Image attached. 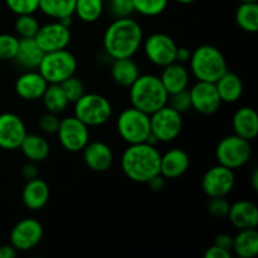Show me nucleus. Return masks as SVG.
Segmentation results:
<instances>
[{
	"label": "nucleus",
	"mask_w": 258,
	"mask_h": 258,
	"mask_svg": "<svg viewBox=\"0 0 258 258\" xmlns=\"http://www.w3.org/2000/svg\"><path fill=\"white\" fill-rule=\"evenodd\" d=\"M40 101L43 102L45 111L57 113V115L64 112L70 105V101H68L64 91L62 90L60 85H55V83H50L47 86Z\"/></svg>",
	"instance_id": "c85d7f7f"
},
{
	"label": "nucleus",
	"mask_w": 258,
	"mask_h": 258,
	"mask_svg": "<svg viewBox=\"0 0 258 258\" xmlns=\"http://www.w3.org/2000/svg\"><path fill=\"white\" fill-rule=\"evenodd\" d=\"M141 75L140 67L135 62L134 58H118L112 59V64L110 68L111 80L118 87L127 88L138 80Z\"/></svg>",
	"instance_id": "b1692460"
},
{
	"label": "nucleus",
	"mask_w": 258,
	"mask_h": 258,
	"mask_svg": "<svg viewBox=\"0 0 258 258\" xmlns=\"http://www.w3.org/2000/svg\"><path fill=\"white\" fill-rule=\"evenodd\" d=\"M27 126L23 118L14 112L0 113V149L5 151L19 150L27 136Z\"/></svg>",
	"instance_id": "dca6fc26"
},
{
	"label": "nucleus",
	"mask_w": 258,
	"mask_h": 258,
	"mask_svg": "<svg viewBox=\"0 0 258 258\" xmlns=\"http://www.w3.org/2000/svg\"><path fill=\"white\" fill-rule=\"evenodd\" d=\"M103 0H76L75 15L86 24L96 23L103 14Z\"/></svg>",
	"instance_id": "2f4dec72"
},
{
	"label": "nucleus",
	"mask_w": 258,
	"mask_h": 258,
	"mask_svg": "<svg viewBox=\"0 0 258 258\" xmlns=\"http://www.w3.org/2000/svg\"><path fill=\"white\" fill-rule=\"evenodd\" d=\"M232 256H233V253L231 251L221 248V247L216 246V244L209 247L206 251V253H204L206 258H232Z\"/></svg>",
	"instance_id": "37998d69"
},
{
	"label": "nucleus",
	"mask_w": 258,
	"mask_h": 258,
	"mask_svg": "<svg viewBox=\"0 0 258 258\" xmlns=\"http://www.w3.org/2000/svg\"><path fill=\"white\" fill-rule=\"evenodd\" d=\"M5 4L15 15L34 14L39 9V0H5Z\"/></svg>",
	"instance_id": "e433bc0d"
},
{
	"label": "nucleus",
	"mask_w": 258,
	"mask_h": 258,
	"mask_svg": "<svg viewBox=\"0 0 258 258\" xmlns=\"http://www.w3.org/2000/svg\"><path fill=\"white\" fill-rule=\"evenodd\" d=\"M60 87L64 91L68 101H70V103H72V105L87 92V91H86L85 83H83L82 80L78 78L76 75H73L72 77L63 81V82L60 83Z\"/></svg>",
	"instance_id": "f704fd0d"
},
{
	"label": "nucleus",
	"mask_w": 258,
	"mask_h": 258,
	"mask_svg": "<svg viewBox=\"0 0 258 258\" xmlns=\"http://www.w3.org/2000/svg\"><path fill=\"white\" fill-rule=\"evenodd\" d=\"M50 198V189L47 181L39 176L27 180L22 190V202L29 211L38 212L44 208Z\"/></svg>",
	"instance_id": "412c9836"
},
{
	"label": "nucleus",
	"mask_w": 258,
	"mask_h": 258,
	"mask_svg": "<svg viewBox=\"0 0 258 258\" xmlns=\"http://www.w3.org/2000/svg\"><path fill=\"white\" fill-rule=\"evenodd\" d=\"M239 3H254V2H258V0H238Z\"/></svg>",
	"instance_id": "603ef678"
},
{
	"label": "nucleus",
	"mask_w": 258,
	"mask_h": 258,
	"mask_svg": "<svg viewBox=\"0 0 258 258\" xmlns=\"http://www.w3.org/2000/svg\"><path fill=\"white\" fill-rule=\"evenodd\" d=\"M168 105L170 106V107H173L174 110L178 111V112H180L181 115L185 112H188V111H190L191 103H190V96H189V91L184 90V91H180V92L169 95Z\"/></svg>",
	"instance_id": "58836bf2"
},
{
	"label": "nucleus",
	"mask_w": 258,
	"mask_h": 258,
	"mask_svg": "<svg viewBox=\"0 0 258 258\" xmlns=\"http://www.w3.org/2000/svg\"><path fill=\"white\" fill-rule=\"evenodd\" d=\"M251 186L254 191L258 190V170L254 169L251 174Z\"/></svg>",
	"instance_id": "09e8293b"
},
{
	"label": "nucleus",
	"mask_w": 258,
	"mask_h": 258,
	"mask_svg": "<svg viewBox=\"0 0 258 258\" xmlns=\"http://www.w3.org/2000/svg\"><path fill=\"white\" fill-rule=\"evenodd\" d=\"M232 253L239 258H254L258 253V232L256 228L239 229L233 237Z\"/></svg>",
	"instance_id": "cd10ccee"
},
{
	"label": "nucleus",
	"mask_w": 258,
	"mask_h": 258,
	"mask_svg": "<svg viewBox=\"0 0 258 258\" xmlns=\"http://www.w3.org/2000/svg\"><path fill=\"white\" fill-rule=\"evenodd\" d=\"M55 135L59 145L68 153H81L91 140L90 127L75 115L60 118Z\"/></svg>",
	"instance_id": "9b49d317"
},
{
	"label": "nucleus",
	"mask_w": 258,
	"mask_h": 258,
	"mask_svg": "<svg viewBox=\"0 0 258 258\" xmlns=\"http://www.w3.org/2000/svg\"><path fill=\"white\" fill-rule=\"evenodd\" d=\"M251 158V141L239 138L236 134L222 139L216 148V159L218 164L234 171L246 166Z\"/></svg>",
	"instance_id": "6e6552de"
},
{
	"label": "nucleus",
	"mask_w": 258,
	"mask_h": 258,
	"mask_svg": "<svg viewBox=\"0 0 258 258\" xmlns=\"http://www.w3.org/2000/svg\"><path fill=\"white\" fill-rule=\"evenodd\" d=\"M233 134L239 138L252 141L258 136V115L256 110L248 106H242L232 116Z\"/></svg>",
	"instance_id": "4be33fe9"
},
{
	"label": "nucleus",
	"mask_w": 258,
	"mask_h": 258,
	"mask_svg": "<svg viewBox=\"0 0 258 258\" xmlns=\"http://www.w3.org/2000/svg\"><path fill=\"white\" fill-rule=\"evenodd\" d=\"M22 176L25 179V181L38 178V176H39V169H38V164L33 163V161H29V160H28L25 164H23Z\"/></svg>",
	"instance_id": "79ce46f5"
},
{
	"label": "nucleus",
	"mask_w": 258,
	"mask_h": 258,
	"mask_svg": "<svg viewBox=\"0 0 258 258\" xmlns=\"http://www.w3.org/2000/svg\"><path fill=\"white\" fill-rule=\"evenodd\" d=\"M108 9L115 18L131 17L135 13L133 0H108Z\"/></svg>",
	"instance_id": "a19ab883"
},
{
	"label": "nucleus",
	"mask_w": 258,
	"mask_h": 258,
	"mask_svg": "<svg viewBox=\"0 0 258 258\" xmlns=\"http://www.w3.org/2000/svg\"><path fill=\"white\" fill-rule=\"evenodd\" d=\"M40 27V23L34 14H23L17 15V19L14 23V29L18 38H34L38 29Z\"/></svg>",
	"instance_id": "473e14b6"
},
{
	"label": "nucleus",
	"mask_w": 258,
	"mask_h": 258,
	"mask_svg": "<svg viewBox=\"0 0 258 258\" xmlns=\"http://www.w3.org/2000/svg\"><path fill=\"white\" fill-rule=\"evenodd\" d=\"M183 115L165 105L150 115L151 134L158 139L159 144L171 143L180 136L183 131Z\"/></svg>",
	"instance_id": "1a4fd4ad"
},
{
	"label": "nucleus",
	"mask_w": 258,
	"mask_h": 258,
	"mask_svg": "<svg viewBox=\"0 0 258 258\" xmlns=\"http://www.w3.org/2000/svg\"><path fill=\"white\" fill-rule=\"evenodd\" d=\"M236 185V174L232 169L217 164L212 166L202 178V190L208 198L228 197Z\"/></svg>",
	"instance_id": "f8f14e48"
},
{
	"label": "nucleus",
	"mask_w": 258,
	"mask_h": 258,
	"mask_svg": "<svg viewBox=\"0 0 258 258\" xmlns=\"http://www.w3.org/2000/svg\"><path fill=\"white\" fill-rule=\"evenodd\" d=\"M43 55L44 52L40 49L34 38H22V39L19 38V47L14 60L20 67L24 68L25 71L37 70Z\"/></svg>",
	"instance_id": "a878e982"
},
{
	"label": "nucleus",
	"mask_w": 258,
	"mask_h": 258,
	"mask_svg": "<svg viewBox=\"0 0 258 258\" xmlns=\"http://www.w3.org/2000/svg\"><path fill=\"white\" fill-rule=\"evenodd\" d=\"M134 10L143 17L153 18L163 14L169 5V0H133Z\"/></svg>",
	"instance_id": "72a5a7b5"
},
{
	"label": "nucleus",
	"mask_w": 258,
	"mask_h": 258,
	"mask_svg": "<svg viewBox=\"0 0 258 258\" xmlns=\"http://www.w3.org/2000/svg\"><path fill=\"white\" fill-rule=\"evenodd\" d=\"M116 130L127 145L145 143L151 134L150 115L130 106L118 113Z\"/></svg>",
	"instance_id": "423d86ee"
},
{
	"label": "nucleus",
	"mask_w": 258,
	"mask_h": 258,
	"mask_svg": "<svg viewBox=\"0 0 258 258\" xmlns=\"http://www.w3.org/2000/svg\"><path fill=\"white\" fill-rule=\"evenodd\" d=\"M190 96L191 110L204 116H211L218 112L222 106V100L217 91L216 83L197 81L188 88Z\"/></svg>",
	"instance_id": "4468645a"
},
{
	"label": "nucleus",
	"mask_w": 258,
	"mask_h": 258,
	"mask_svg": "<svg viewBox=\"0 0 258 258\" xmlns=\"http://www.w3.org/2000/svg\"><path fill=\"white\" fill-rule=\"evenodd\" d=\"M190 77L191 75L189 72V68L179 62H173L163 67V71L159 76L164 88L169 95L188 90L190 85Z\"/></svg>",
	"instance_id": "aec40b11"
},
{
	"label": "nucleus",
	"mask_w": 258,
	"mask_h": 258,
	"mask_svg": "<svg viewBox=\"0 0 258 258\" xmlns=\"http://www.w3.org/2000/svg\"><path fill=\"white\" fill-rule=\"evenodd\" d=\"M191 57V50L189 49L188 47H179L178 45V49H176V54H175V62L179 63H185L189 62Z\"/></svg>",
	"instance_id": "49530a36"
},
{
	"label": "nucleus",
	"mask_w": 258,
	"mask_h": 258,
	"mask_svg": "<svg viewBox=\"0 0 258 258\" xmlns=\"http://www.w3.org/2000/svg\"><path fill=\"white\" fill-rule=\"evenodd\" d=\"M58 22H60L63 25H66V27L71 28L73 24V17H64V18H62V19L58 20Z\"/></svg>",
	"instance_id": "8fccbe9b"
},
{
	"label": "nucleus",
	"mask_w": 258,
	"mask_h": 258,
	"mask_svg": "<svg viewBox=\"0 0 258 258\" xmlns=\"http://www.w3.org/2000/svg\"><path fill=\"white\" fill-rule=\"evenodd\" d=\"M37 70L47 81L48 85L50 83L60 85L63 81L76 75L77 58L67 48L54 52H47L43 55Z\"/></svg>",
	"instance_id": "0eeeda50"
},
{
	"label": "nucleus",
	"mask_w": 258,
	"mask_h": 258,
	"mask_svg": "<svg viewBox=\"0 0 258 258\" xmlns=\"http://www.w3.org/2000/svg\"><path fill=\"white\" fill-rule=\"evenodd\" d=\"M189 72L197 81L216 83L228 71V63L219 48L212 44L199 45L191 50Z\"/></svg>",
	"instance_id": "20e7f679"
},
{
	"label": "nucleus",
	"mask_w": 258,
	"mask_h": 258,
	"mask_svg": "<svg viewBox=\"0 0 258 258\" xmlns=\"http://www.w3.org/2000/svg\"><path fill=\"white\" fill-rule=\"evenodd\" d=\"M19 150L27 160L33 163H42L47 160L50 154V144L43 135L38 134H27L24 140L20 144Z\"/></svg>",
	"instance_id": "393cba45"
},
{
	"label": "nucleus",
	"mask_w": 258,
	"mask_h": 258,
	"mask_svg": "<svg viewBox=\"0 0 258 258\" xmlns=\"http://www.w3.org/2000/svg\"><path fill=\"white\" fill-rule=\"evenodd\" d=\"M232 226L239 229L257 228L258 226V209L253 202L238 201L231 204L228 216Z\"/></svg>",
	"instance_id": "5701e85b"
},
{
	"label": "nucleus",
	"mask_w": 258,
	"mask_h": 258,
	"mask_svg": "<svg viewBox=\"0 0 258 258\" xmlns=\"http://www.w3.org/2000/svg\"><path fill=\"white\" fill-rule=\"evenodd\" d=\"M48 82L38 70H28L15 81V92L24 101H38L42 98Z\"/></svg>",
	"instance_id": "a211bd4d"
},
{
	"label": "nucleus",
	"mask_w": 258,
	"mask_h": 258,
	"mask_svg": "<svg viewBox=\"0 0 258 258\" xmlns=\"http://www.w3.org/2000/svg\"><path fill=\"white\" fill-rule=\"evenodd\" d=\"M146 184H148L149 188L153 191H161L165 189L166 179L164 178L161 174H158V175H155L154 178H151Z\"/></svg>",
	"instance_id": "a18cd8bd"
},
{
	"label": "nucleus",
	"mask_w": 258,
	"mask_h": 258,
	"mask_svg": "<svg viewBox=\"0 0 258 258\" xmlns=\"http://www.w3.org/2000/svg\"><path fill=\"white\" fill-rule=\"evenodd\" d=\"M76 0H39V9L45 17L59 20L64 17H75Z\"/></svg>",
	"instance_id": "c756f323"
},
{
	"label": "nucleus",
	"mask_w": 258,
	"mask_h": 258,
	"mask_svg": "<svg viewBox=\"0 0 258 258\" xmlns=\"http://www.w3.org/2000/svg\"><path fill=\"white\" fill-rule=\"evenodd\" d=\"M81 153L86 166L95 173H105L112 168L115 155L111 146L105 141L90 140Z\"/></svg>",
	"instance_id": "f3484780"
},
{
	"label": "nucleus",
	"mask_w": 258,
	"mask_h": 258,
	"mask_svg": "<svg viewBox=\"0 0 258 258\" xmlns=\"http://www.w3.org/2000/svg\"><path fill=\"white\" fill-rule=\"evenodd\" d=\"M143 40L144 30L138 20L133 17L115 18L103 33L102 45L111 59L134 58L141 49Z\"/></svg>",
	"instance_id": "f257e3e1"
},
{
	"label": "nucleus",
	"mask_w": 258,
	"mask_h": 258,
	"mask_svg": "<svg viewBox=\"0 0 258 258\" xmlns=\"http://www.w3.org/2000/svg\"><path fill=\"white\" fill-rule=\"evenodd\" d=\"M222 103H236L243 95V82L237 73L227 71L216 82Z\"/></svg>",
	"instance_id": "bb28decb"
},
{
	"label": "nucleus",
	"mask_w": 258,
	"mask_h": 258,
	"mask_svg": "<svg viewBox=\"0 0 258 258\" xmlns=\"http://www.w3.org/2000/svg\"><path fill=\"white\" fill-rule=\"evenodd\" d=\"M112 105L106 96L95 92H86L73 103V115L88 127H100L111 120Z\"/></svg>",
	"instance_id": "39448f33"
},
{
	"label": "nucleus",
	"mask_w": 258,
	"mask_h": 258,
	"mask_svg": "<svg viewBox=\"0 0 258 258\" xmlns=\"http://www.w3.org/2000/svg\"><path fill=\"white\" fill-rule=\"evenodd\" d=\"M44 236L43 224L35 218H23L17 222L10 232V244L18 252H28L34 249L42 242Z\"/></svg>",
	"instance_id": "ddd939ff"
},
{
	"label": "nucleus",
	"mask_w": 258,
	"mask_h": 258,
	"mask_svg": "<svg viewBox=\"0 0 258 258\" xmlns=\"http://www.w3.org/2000/svg\"><path fill=\"white\" fill-rule=\"evenodd\" d=\"M237 25L246 33H256L258 30V4L241 3L234 14Z\"/></svg>",
	"instance_id": "7c9ffc66"
},
{
	"label": "nucleus",
	"mask_w": 258,
	"mask_h": 258,
	"mask_svg": "<svg viewBox=\"0 0 258 258\" xmlns=\"http://www.w3.org/2000/svg\"><path fill=\"white\" fill-rule=\"evenodd\" d=\"M59 115L45 111V113H43L38 120V126L44 135H55L59 127Z\"/></svg>",
	"instance_id": "ea45409f"
},
{
	"label": "nucleus",
	"mask_w": 258,
	"mask_h": 258,
	"mask_svg": "<svg viewBox=\"0 0 258 258\" xmlns=\"http://www.w3.org/2000/svg\"><path fill=\"white\" fill-rule=\"evenodd\" d=\"M19 47V38L9 33H0V60H14Z\"/></svg>",
	"instance_id": "c9c22d12"
},
{
	"label": "nucleus",
	"mask_w": 258,
	"mask_h": 258,
	"mask_svg": "<svg viewBox=\"0 0 258 258\" xmlns=\"http://www.w3.org/2000/svg\"><path fill=\"white\" fill-rule=\"evenodd\" d=\"M173 2L178 3V4H180V5H189V4H191V3L196 2V0H173Z\"/></svg>",
	"instance_id": "3c124183"
},
{
	"label": "nucleus",
	"mask_w": 258,
	"mask_h": 258,
	"mask_svg": "<svg viewBox=\"0 0 258 258\" xmlns=\"http://www.w3.org/2000/svg\"><path fill=\"white\" fill-rule=\"evenodd\" d=\"M214 244L232 252V248H233V236L228 233H219L214 238Z\"/></svg>",
	"instance_id": "c03bdc74"
},
{
	"label": "nucleus",
	"mask_w": 258,
	"mask_h": 258,
	"mask_svg": "<svg viewBox=\"0 0 258 258\" xmlns=\"http://www.w3.org/2000/svg\"><path fill=\"white\" fill-rule=\"evenodd\" d=\"M17 256L18 251L10 243L0 246V258H15Z\"/></svg>",
	"instance_id": "de8ad7c7"
},
{
	"label": "nucleus",
	"mask_w": 258,
	"mask_h": 258,
	"mask_svg": "<svg viewBox=\"0 0 258 258\" xmlns=\"http://www.w3.org/2000/svg\"><path fill=\"white\" fill-rule=\"evenodd\" d=\"M168 98L169 93L164 88L160 78L153 73H141L128 87L131 106L148 115L168 105Z\"/></svg>",
	"instance_id": "7ed1b4c3"
},
{
	"label": "nucleus",
	"mask_w": 258,
	"mask_h": 258,
	"mask_svg": "<svg viewBox=\"0 0 258 258\" xmlns=\"http://www.w3.org/2000/svg\"><path fill=\"white\" fill-rule=\"evenodd\" d=\"M190 166V158L185 150L174 148L161 154L160 174L166 180H173L183 176Z\"/></svg>",
	"instance_id": "6ab92c4d"
},
{
	"label": "nucleus",
	"mask_w": 258,
	"mask_h": 258,
	"mask_svg": "<svg viewBox=\"0 0 258 258\" xmlns=\"http://www.w3.org/2000/svg\"><path fill=\"white\" fill-rule=\"evenodd\" d=\"M160 156L158 148L148 143L127 145L120 159L121 170L131 181L146 184L160 174Z\"/></svg>",
	"instance_id": "f03ea898"
},
{
	"label": "nucleus",
	"mask_w": 258,
	"mask_h": 258,
	"mask_svg": "<svg viewBox=\"0 0 258 258\" xmlns=\"http://www.w3.org/2000/svg\"><path fill=\"white\" fill-rule=\"evenodd\" d=\"M231 202L227 199V197H217V198H209L208 202V212L212 217L218 219L227 218L229 208H231Z\"/></svg>",
	"instance_id": "4c0bfd02"
},
{
	"label": "nucleus",
	"mask_w": 258,
	"mask_h": 258,
	"mask_svg": "<svg viewBox=\"0 0 258 258\" xmlns=\"http://www.w3.org/2000/svg\"><path fill=\"white\" fill-rule=\"evenodd\" d=\"M146 59L155 67L163 68L175 62L178 44L173 37L163 32H156L144 38L141 45Z\"/></svg>",
	"instance_id": "9d476101"
},
{
	"label": "nucleus",
	"mask_w": 258,
	"mask_h": 258,
	"mask_svg": "<svg viewBox=\"0 0 258 258\" xmlns=\"http://www.w3.org/2000/svg\"><path fill=\"white\" fill-rule=\"evenodd\" d=\"M34 39L44 53L54 52L66 49L70 45L72 33L71 28L63 25L58 20H52L45 24H40Z\"/></svg>",
	"instance_id": "2eb2a0df"
}]
</instances>
